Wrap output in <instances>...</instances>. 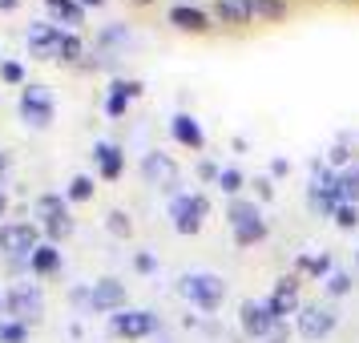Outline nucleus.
<instances>
[{"label":"nucleus","instance_id":"obj_35","mask_svg":"<svg viewBox=\"0 0 359 343\" xmlns=\"http://www.w3.org/2000/svg\"><path fill=\"white\" fill-rule=\"evenodd\" d=\"M0 8H17V0H0Z\"/></svg>","mask_w":359,"mask_h":343},{"label":"nucleus","instance_id":"obj_24","mask_svg":"<svg viewBox=\"0 0 359 343\" xmlns=\"http://www.w3.org/2000/svg\"><path fill=\"white\" fill-rule=\"evenodd\" d=\"M89 194H93V178H85V174H77V178L69 182V198H73V202H85Z\"/></svg>","mask_w":359,"mask_h":343},{"label":"nucleus","instance_id":"obj_27","mask_svg":"<svg viewBox=\"0 0 359 343\" xmlns=\"http://www.w3.org/2000/svg\"><path fill=\"white\" fill-rule=\"evenodd\" d=\"M335 222H339L343 230H347V227H355V222H359V210L351 206V202H343L339 210H335Z\"/></svg>","mask_w":359,"mask_h":343},{"label":"nucleus","instance_id":"obj_18","mask_svg":"<svg viewBox=\"0 0 359 343\" xmlns=\"http://www.w3.org/2000/svg\"><path fill=\"white\" fill-rule=\"evenodd\" d=\"M36 214H41L45 222H57V218H69V210H65V198H61V194H45L41 202H36Z\"/></svg>","mask_w":359,"mask_h":343},{"label":"nucleus","instance_id":"obj_38","mask_svg":"<svg viewBox=\"0 0 359 343\" xmlns=\"http://www.w3.org/2000/svg\"><path fill=\"white\" fill-rule=\"evenodd\" d=\"M4 307H8V303H4V299H0V311H4Z\"/></svg>","mask_w":359,"mask_h":343},{"label":"nucleus","instance_id":"obj_33","mask_svg":"<svg viewBox=\"0 0 359 343\" xmlns=\"http://www.w3.org/2000/svg\"><path fill=\"white\" fill-rule=\"evenodd\" d=\"M109 230H114V234H130V218H126L121 210H114L109 214Z\"/></svg>","mask_w":359,"mask_h":343},{"label":"nucleus","instance_id":"obj_23","mask_svg":"<svg viewBox=\"0 0 359 343\" xmlns=\"http://www.w3.org/2000/svg\"><path fill=\"white\" fill-rule=\"evenodd\" d=\"M255 218H259L255 202H234V206H230V222H234V227H243V222H255Z\"/></svg>","mask_w":359,"mask_h":343},{"label":"nucleus","instance_id":"obj_8","mask_svg":"<svg viewBox=\"0 0 359 343\" xmlns=\"http://www.w3.org/2000/svg\"><path fill=\"white\" fill-rule=\"evenodd\" d=\"M331 327H335V311L331 307H319V303H315V307L299 311V331H303L307 339H323Z\"/></svg>","mask_w":359,"mask_h":343},{"label":"nucleus","instance_id":"obj_28","mask_svg":"<svg viewBox=\"0 0 359 343\" xmlns=\"http://www.w3.org/2000/svg\"><path fill=\"white\" fill-rule=\"evenodd\" d=\"M303 267H307L311 275H327V271H331V259H327V255H307Z\"/></svg>","mask_w":359,"mask_h":343},{"label":"nucleus","instance_id":"obj_31","mask_svg":"<svg viewBox=\"0 0 359 343\" xmlns=\"http://www.w3.org/2000/svg\"><path fill=\"white\" fill-rule=\"evenodd\" d=\"M327 291H331V295H347V291H351V278H347V275H331V278H327Z\"/></svg>","mask_w":359,"mask_h":343},{"label":"nucleus","instance_id":"obj_26","mask_svg":"<svg viewBox=\"0 0 359 343\" xmlns=\"http://www.w3.org/2000/svg\"><path fill=\"white\" fill-rule=\"evenodd\" d=\"M218 186H222L226 194H238V190H243V174H238V170H222V174H218Z\"/></svg>","mask_w":359,"mask_h":343},{"label":"nucleus","instance_id":"obj_1","mask_svg":"<svg viewBox=\"0 0 359 343\" xmlns=\"http://www.w3.org/2000/svg\"><path fill=\"white\" fill-rule=\"evenodd\" d=\"M182 295L194 303V307L202 311H214L218 303H222V295H226V287H222V278L210 275V271H194V275L182 278Z\"/></svg>","mask_w":359,"mask_h":343},{"label":"nucleus","instance_id":"obj_7","mask_svg":"<svg viewBox=\"0 0 359 343\" xmlns=\"http://www.w3.org/2000/svg\"><path fill=\"white\" fill-rule=\"evenodd\" d=\"M142 174H146L149 182H158L162 190H174V186H178V166L170 162L165 154H158V149L142 158Z\"/></svg>","mask_w":359,"mask_h":343},{"label":"nucleus","instance_id":"obj_25","mask_svg":"<svg viewBox=\"0 0 359 343\" xmlns=\"http://www.w3.org/2000/svg\"><path fill=\"white\" fill-rule=\"evenodd\" d=\"M250 8H255L259 17H271V20H278L283 13H287V8H283L278 0H250Z\"/></svg>","mask_w":359,"mask_h":343},{"label":"nucleus","instance_id":"obj_20","mask_svg":"<svg viewBox=\"0 0 359 343\" xmlns=\"http://www.w3.org/2000/svg\"><path fill=\"white\" fill-rule=\"evenodd\" d=\"M262 234H266V222H262V218H255V222H243V227H234V238H238L243 246L259 243Z\"/></svg>","mask_w":359,"mask_h":343},{"label":"nucleus","instance_id":"obj_15","mask_svg":"<svg viewBox=\"0 0 359 343\" xmlns=\"http://www.w3.org/2000/svg\"><path fill=\"white\" fill-rule=\"evenodd\" d=\"M170 20L186 29V33H202L206 29V13L202 8H190V4H178V8H170Z\"/></svg>","mask_w":359,"mask_h":343},{"label":"nucleus","instance_id":"obj_4","mask_svg":"<svg viewBox=\"0 0 359 343\" xmlns=\"http://www.w3.org/2000/svg\"><path fill=\"white\" fill-rule=\"evenodd\" d=\"M20 114L25 121H33L36 130H45L53 121V97L45 85H25V93H20Z\"/></svg>","mask_w":359,"mask_h":343},{"label":"nucleus","instance_id":"obj_6","mask_svg":"<svg viewBox=\"0 0 359 343\" xmlns=\"http://www.w3.org/2000/svg\"><path fill=\"white\" fill-rule=\"evenodd\" d=\"M61 41H65V33L53 29V25H45V20L29 25V49H33L36 57H61Z\"/></svg>","mask_w":359,"mask_h":343},{"label":"nucleus","instance_id":"obj_9","mask_svg":"<svg viewBox=\"0 0 359 343\" xmlns=\"http://www.w3.org/2000/svg\"><path fill=\"white\" fill-rule=\"evenodd\" d=\"M89 303H93V311H121L126 307V287L117 278H101L89 291Z\"/></svg>","mask_w":359,"mask_h":343},{"label":"nucleus","instance_id":"obj_39","mask_svg":"<svg viewBox=\"0 0 359 343\" xmlns=\"http://www.w3.org/2000/svg\"><path fill=\"white\" fill-rule=\"evenodd\" d=\"M142 4H146V0H142Z\"/></svg>","mask_w":359,"mask_h":343},{"label":"nucleus","instance_id":"obj_21","mask_svg":"<svg viewBox=\"0 0 359 343\" xmlns=\"http://www.w3.org/2000/svg\"><path fill=\"white\" fill-rule=\"evenodd\" d=\"M49 8H57V17H65V25H81V4L73 0H45Z\"/></svg>","mask_w":359,"mask_h":343},{"label":"nucleus","instance_id":"obj_11","mask_svg":"<svg viewBox=\"0 0 359 343\" xmlns=\"http://www.w3.org/2000/svg\"><path fill=\"white\" fill-rule=\"evenodd\" d=\"M0 250H8V255H33L36 230L33 227H0Z\"/></svg>","mask_w":359,"mask_h":343},{"label":"nucleus","instance_id":"obj_10","mask_svg":"<svg viewBox=\"0 0 359 343\" xmlns=\"http://www.w3.org/2000/svg\"><path fill=\"white\" fill-rule=\"evenodd\" d=\"M243 327H246V335H271V331L278 327V319L271 315V307H266V303L246 299V303H243Z\"/></svg>","mask_w":359,"mask_h":343},{"label":"nucleus","instance_id":"obj_36","mask_svg":"<svg viewBox=\"0 0 359 343\" xmlns=\"http://www.w3.org/2000/svg\"><path fill=\"white\" fill-rule=\"evenodd\" d=\"M4 206H8V198H4V190H0V214H4Z\"/></svg>","mask_w":359,"mask_h":343},{"label":"nucleus","instance_id":"obj_14","mask_svg":"<svg viewBox=\"0 0 359 343\" xmlns=\"http://www.w3.org/2000/svg\"><path fill=\"white\" fill-rule=\"evenodd\" d=\"M214 13H218V20H226V25H246V20L255 17L250 0H218Z\"/></svg>","mask_w":359,"mask_h":343},{"label":"nucleus","instance_id":"obj_30","mask_svg":"<svg viewBox=\"0 0 359 343\" xmlns=\"http://www.w3.org/2000/svg\"><path fill=\"white\" fill-rule=\"evenodd\" d=\"M61 57H65V61H77V57H81V41L73 33H65V41H61Z\"/></svg>","mask_w":359,"mask_h":343},{"label":"nucleus","instance_id":"obj_34","mask_svg":"<svg viewBox=\"0 0 359 343\" xmlns=\"http://www.w3.org/2000/svg\"><path fill=\"white\" fill-rule=\"evenodd\" d=\"M137 271H154V259L149 255H137Z\"/></svg>","mask_w":359,"mask_h":343},{"label":"nucleus","instance_id":"obj_29","mask_svg":"<svg viewBox=\"0 0 359 343\" xmlns=\"http://www.w3.org/2000/svg\"><path fill=\"white\" fill-rule=\"evenodd\" d=\"M0 77H4L8 85H20L25 81V69H20L17 61H4V65H0Z\"/></svg>","mask_w":359,"mask_h":343},{"label":"nucleus","instance_id":"obj_19","mask_svg":"<svg viewBox=\"0 0 359 343\" xmlns=\"http://www.w3.org/2000/svg\"><path fill=\"white\" fill-rule=\"evenodd\" d=\"M335 190H339V202H351V206H355V198H359V174H355V170H343V174H335Z\"/></svg>","mask_w":359,"mask_h":343},{"label":"nucleus","instance_id":"obj_2","mask_svg":"<svg viewBox=\"0 0 359 343\" xmlns=\"http://www.w3.org/2000/svg\"><path fill=\"white\" fill-rule=\"evenodd\" d=\"M4 303H8V315H13L17 323H36L41 311H45V299H41V291H36L33 283H17Z\"/></svg>","mask_w":359,"mask_h":343},{"label":"nucleus","instance_id":"obj_32","mask_svg":"<svg viewBox=\"0 0 359 343\" xmlns=\"http://www.w3.org/2000/svg\"><path fill=\"white\" fill-rule=\"evenodd\" d=\"M45 227H49L53 238H65L69 230H73V218H57V222H45Z\"/></svg>","mask_w":359,"mask_h":343},{"label":"nucleus","instance_id":"obj_3","mask_svg":"<svg viewBox=\"0 0 359 343\" xmlns=\"http://www.w3.org/2000/svg\"><path fill=\"white\" fill-rule=\"evenodd\" d=\"M170 214H174V230H178V234H194V230L202 227V218H206V198L202 194H178L174 206H170Z\"/></svg>","mask_w":359,"mask_h":343},{"label":"nucleus","instance_id":"obj_13","mask_svg":"<svg viewBox=\"0 0 359 343\" xmlns=\"http://www.w3.org/2000/svg\"><path fill=\"white\" fill-rule=\"evenodd\" d=\"M174 137H178L182 146H190V149H202V146H206L202 126H198L190 114H178V117H174Z\"/></svg>","mask_w":359,"mask_h":343},{"label":"nucleus","instance_id":"obj_37","mask_svg":"<svg viewBox=\"0 0 359 343\" xmlns=\"http://www.w3.org/2000/svg\"><path fill=\"white\" fill-rule=\"evenodd\" d=\"M81 4H101V0H81Z\"/></svg>","mask_w":359,"mask_h":343},{"label":"nucleus","instance_id":"obj_22","mask_svg":"<svg viewBox=\"0 0 359 343\" xmlns=\"http://www.w3.org/2000/svg\"><path fill=\"white\" fill-rule=\"evenodd\" d=\"M0 343H25V323H17V319H0Z\"/></svg>","mask_w":359,"mask_h":343},{"label":"nucleus","instance_id":"obj_5","mask_svg":"<svg viewBox=\"0 0 359 343\" xmlns=\"http://www.w3.org/2000/svg\"><path fill=\"white\" fill-rule=\"evenodd\" d=\"M154 323H158V319H154L149 311H117L114 319H109L114 335H126V339H142V335H149Z\"/></svg>","mask_w":359,"mask_h":343},{"label":"nucleus","instance_id":"obj_16","mask_svg":"<svg viewBox=\"0 0 359 343\" xmlns=\"http://www.w3.org/2000/svg\"><path fill=\"white\" fill-rule=\"evenodd\" d=\"M29 267H33L36 275H53L57 267H61V250L53 243H45V246H36L33 255H29Z\"/></svg>","mask_w":359,"mask_h":343},{"label":"nucleus","instance_id":"obj_17","mask_svg":"<svg viewBox=\"0 0 359 343\" xmlns=\"http://www.w3.org/2000/svg\"><path fill=\"white\" fill-rule=\"evenodd\" d=\"M97 166H101L105 178H117L121 174V149L114 142H97Z\"/></svg>","mask_w":359,"mask_h":343},{"label":"nucleus","instance_id":"obj_12","mask_svg":"<svg viewBox=\"0 0 359 343\" xmlns=\"http://www.w3.org/2000/svg\"><path fill=\"white\" fill-rule=\"evenodd\" d=\"M271 315L275 319H283V315H291V311H299V295H294V278H283L275 287V295H271Z\"/></svg>","mask_w":359,"mask_h":343}]
</instances>
